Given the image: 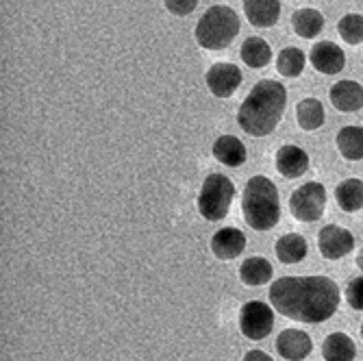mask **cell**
<instances>
[{
  "mask_svg": "<svg viewBox=\"0 0 363 361\" xmlns=\"http://www.w3.org/2000/svg\"><path fill=\"white\" fill-rule=\"evenodd\" d=\"M277 257L281 259V264H298V261H303L309 252V246H307V240L298 233H287L283 238L277 240Z\"/></svg>",
  "mask_w": 363,
  "mask_h": 361,
  "instance_id": "17",
  "label": "cell"
},
{
  "mask_svg": "<svg viewBox=\"0 0 363 361\" xmlns=\"http://www.w3.org/2000/svg\"><path fill=\"white\" fill-rule=\"evenodd\" d=\"M337 150L348 161L363 159V126H344L337 133Z\"/></svg>",
  "mask_w": 363,
  "mask_h": 361,
  "instance_id": "23",
  "label": "cell"
},
{
  "mask_svg": "<svg viewBox=\"0 0 363 361\" xmlns=\"http://www.w3.org/2000/svg\"><path fill=\"white\" fill-rule=\"evenodd\" d=\"M318 246H320V252L326 257V259H342L346 257L348 252H352L354 248V238L348 228L344 226H337V224H328L324 226L320 235H318Z\"/></svg>",
  "mask_w": 363,
  "mask_h": 361,
  "instance_id": "8",
  "label": "cell"
},
{
  "mask_svg": "<svg viewBox=\"0 0 363 361\" xmlns=\"http://www.w3.org/2000/svg\"><path fill=\"white\" fill-rule=\"evenodd\" d=\"M207 87L218 98H228L242 85V70L233 63H213L207 72Z\"/></svg>",
  "mask_w": 363,
  "mask_h": 361,
  "instance_id": "9",
  "label": "cell"
},
{
  "mask_svg": "<svg viewBox=\"0 0 363 361\" xmlns=\"http://www.w3.org/2000/svg\"><path fill=\"white\" fill-rule=\"evenodd\" d=\"M277 170L285 179H301L309 170V155L301 146H281L277 152Z\"/></svg>",
  "mask_w": 363,
  "mask_h": 361,
  "instance_id": "12",
  "label": "cell"
},
{
  "mask_svg": "<svg viewBox=\"0 0 363 361\" xmlns=\"http://www.w3.org/2000/svg\"><path fill=\"white\" fill-rule=\"evenodd\" d=\"M235 199V185L224 174H209L198 194V211L205 220L220 222L226 218L228 207Z\"/></svg>",
  "mask_w": 363,
  "mask_h": 361,
  "instance_id": "5",
  "label": "cell"
},
{
  "mask_svg": "<svg viewBox=\"0 0 363 361\" xmlns=\"http://www.w3.org/2000/svg\"><path fill=\"white\" fill-rule=\"evenodd\" d=\"M213 157L224 163V166H230V168H238L246 161L248 152H246V146L233 138V135H220L216 142H213Z\"/></svg>",
  "mask_w": 363,
  "mask_h": 361,
  "instance_id": "16",
  "label": "cell"
},
{
  "mask_svg": "<svg viewBox=\"0 0 363 361\" xmlns=\"http://www.w3.org/2000/svg\"><path fill=\"white\" fill-rule=\"evenodd\" d=\"M357 266L363 270V248H361V252H359V257H357Z\"/></svg>",
  "mask_w": 363,
  "mask_h": 361,
  "instance_id": "30",
  "label": "cell"
},
{
  "mask_svg": "<svg viewBox=\"0 0 363 361\" xmlns=\"http://www.w3.org/2000/svg\"><path fill=\"white\" fill-rule=\"evenodd\" d=\"M361 338H363V324H361Z\"/></svg>",
  "mask_w": 363,
  "mask_h": 361,
  "instance_id": "31",
  "label": "cell"
},
{
  "mask_svg": "<svg viewBox=\"0 0 363 361\" xmlns=\"http://www.w3.org/2000/svg\"><path fill=\"white\" fill-rule=\"evenodd\" d=\"M324 361H352L357 357V346L346 333H331L322 344Z\"/></svg>",
  "mask_w": 363,
  "mask_h": 361,
  "instance_id": "18",
  "label": "cell"
},
{
  "mask_svg": "<svg viewBox=\"0 0 363 361\" xmlns=\"http://www.w3.org/2000/svg\"><path fill=\"white\" fill-rule=\"evenodd\" d=\"M242 213L255 231H270L281 218L279 189L268 177H252L242 196Z\"/></svg>",
  "mask_w": 363,
  "mask_h": 361,
  "instance_id": "3",
  "label": "cell"
},
{
  "mask_svg": "<svg viewBox=\"0 0 363 361\" xmlns=\"http://www.w3.org/2000/svg\"><path fill=\"white\" fill-rule=\"evenodd\" d=\"M328 96H331L333 107L344 113H352L363 107V87L357 81L346 79V81L335 83L331 91H328Z\"/></svg>",
  "mask_w": 363,
  "mask_h": 361,
  "instance_id": "14",
  "label": "cell"
},
{
  "mask_svg": "<svg viewBox=\"0 0 363 361\" xmlns=\"http://www.w3.org/2000/svg\"><path fill=\"white\" fill-rule=\"evenodd\" d=\"M166 7L177 16H189L198 7V0H187V3H181V0H179V3H172V0H170V3H166Z\"/></svg>",
  "mask_w": 363,
  "mask_h": 361,
  "instance_id": "28",
  "label": "cell"
},
{
  "mask_svg": "<svg viewBox=\"0 0 363 361\" xmlns=\"http://www.w3.org/2000/svg\"><path fill=\"white\" fill-rule=\"evenodd\" d=\"M296 118H298V126L305 130H315L324 124V107L318 98H305L296 107Z\"/></svg>",
  "mask_w": 363,
  "mask_h": 361,
  "instance_id": "24",
  "label": "cell"
},
{
  "mask_svg": "<svg viewBox=\"0 0 363 361\" xmlns=\"http://www.w3.org/2000/svg\"><path fill=\"white\" fill-rule=\"evenodd\" d=\"M272 307L289 320L326 322L340 307V287L328 277H285L270 287Z\"/></svg>",
  "mask_w": 363,
  "mask_h": 361,
  "instance_id": "1",
  "label": "cell"
},
{
  "mask_svg": "<svg viewBox=\"0 0 363 361\" xmlns=\"http://www.w3.org/2000/svg\"><path fill=\"white\" fill-rule=\"evenodd\" d=\"M335 201L348 213H354V211L363 209V181L361 179L342 181L335 187Z\"/></svg>",
  "mask_w": 363,
  "mask_h": 361,
  "instance_id": "19",
  "label": "cell"
},
{
  "mask_svg": "<svg viewBox=\"0 0 363 361\" xmlns=\"http://www.w3.org/2000/svg\"><path fill=\"white\" fill-rule=\"evenodd\" d=\"M326 207V189L318 181H309L291 194L289 211L301 222H315L322 218Z\"/></svg>",
  "mask_w": 363,
  "mask_h": 361,
  "instance_id": "6",
  "label": "cell"
},
{
  "mask_svg": "<svg viewBox=\"0 0 363 361\" xmlns=\"http://www.w3.org/2000/svg\"><path fill=\"white\" fill-rule=\"evenodd\" d=\"M274 270H272V264L268 259L263 257H250L246 259L242 268H240V277L246 285L250 287H259V285H266L270 279H272Z\"/></svg>",
  "mask_w": 363,
  "mask_h": 361,
  "instance_id": "20",
  "label": "cell"
},
{
  "mask_svg": "<svg viewBox=\"0 0 363 361\" xmlns=\"http://www.w3.org/2000/svg\"><path fill=\"white\" fill-rule=\"evenodd\" d=\"M240 33V18L226 5L209 7L196 24V42L207 50H222L233 44Z\"/></svg>",
  "mask_w": 363,
  "mask_h": 361,
  "instance_id": "4",
  "label": "cell"
},
{
  "mask_svg": "<svg viewBox=\"0 0 363 361\" xmlns=\"http://www.w3.org/2000/svg\"><path fill=\"white\" fill-rule=\"evenodd\" d=\"M244 361H272V357L266 355L263 350H250V352L244 357Z\"/></svg>",
  "mask_w": 363,
  "mask_h": 361,
  "instance_id": "29",
  "label": "cell"
},
{
  "mask_svg": "<svg viewBox=\"0 0 363 361\" xmlns=\"http://www.w3.org/2000/svg\"><path fill=\"white\" fill-rule=\"evenodd\" d=\"M291 26L296 30V35H301L305 40H313L324 28V16L315 9H298L291 16Z\"/></svg>",
  "mask_w": 363,
  "mask_h": 361,
  "instance_id": "21",
  "label": "cell"
},
{
  "mask_svg": "<svg viewBox=\"0 0 363 361\" xmlns=\"http://www.w3.org/2000/svg\"><path fill=\"white\" fill-rule=\"evenodd\" d=\"M277 350L287 361H303L311 355V338L301 329H285L277 340Z\"/></svg>",
  "mask_w": 363,
  "mask_h": 361,
  "instance_id": "11",
  "label": "cell"
},
{
  "mask_svg": "<svg viewBox=\"0 0 363 361\" xmlns=\"http://www.w3.org/2000/svg\"><path fill=\"white\" fill-rule=\"evenodd\" d=\"M337 33L346 44H361L363 42V16L361 13H348L337 22Z\"/></svg>",
  "mask_w": 363,
  "mask_h": 361,
  "instance_id": "26",
  "label": "cell"
},
{
  "mask_svg": "<svg viewBox=\"0 0 363 361\" xmlns=\"http://www.w3.org/2000/svg\"><path fill=\"white\" fill-rule=\"evenodd\" d=\"M346 301L352 309L363 311V277H357L346 287Z\"/></svg>",
  "mask_w": 363,
  "mask_h": 361,
  "instance_id": "27",
  "label": "cell"
},
{
  "mask_svg": "<svg viewBox=\"0 0 363 361\" xmlns=\"http://www.w3.org/2000/svg\"><path fill=\"white\" fill-rule=\"evenodd\" d=\"M309 59L313 63V68L322 74H337L344 70V65H346L344 50L333 42H318L311 48Z\"/></svg>",
  "mask_w": 363,
  "mask_h": 361,
  "instance_id": "10",
  "label": "cell"
},
{
  "mask_svg": "<svg viewBox=\"0 0 363 361\" xmlns=\"http://www.w3.org/2000/svg\"><path fill=\"white\" fill-rule=\"evenodd\" d=\"M244 13L252 26L268 28L279 22L281 16V3L279 0H246Z\"/></svg>",
  "mask_w": 363,
  "mask_h": 361,
  "instance_id": "15",
  "label": "cell"
},
{
  "mask_svg": "<svg viewBox=\"0 0 363 361\" xmlns=\"http://www.w3.org/2000/svg\"><path fill=\"white\" fill-rule=\"evenodd\" d=\"M244 248H246V235L240 228H233V226L220 228L211 240V250L220 261H230L240 257Z\"/></svg>",
  "mask_w": 363,
  "mask_h": 361,
  "instance_id": "13",
  "label": "cell"
},
{
  "mask_svg": "<svg viewBox=\"0 0 363 361\" xmlns=\"http://www.w3.org/2000/svg\"><path fill=\"white\" fill-rule=\"evenodd\" d=\"M287 107V89L279 81H259L252 91L244 98L238 111L242 130L252 138H266L277 128Z\"/></svg>",
  "mask_w": 363,
  "mask_h": 361,
  "instance_id": "2",
  "label": "cell"
},
{
  "mask_svg": "<svg viewBox=\"0 0 363 361\" xmlns=\"http://www.w3.org/2000/svg\"><path fill=\"white\" fill-rule=\"evenodd\" d=\"M242 61L248 65V68H255V70H261L266 68L272 59V48L266 40L261 38H248L244 44H242Z\"/></svg>",
  "mask_w": 363,
  "mask_h": 361,
  "instance_id": "22",
  "label": "cell"
},
{
  "mask_svg": "<svg viewBox=\"0 0 363 361\" xmlns=\"http://www.w3.org/2000/svg\"><path fill=\"white\" fill-rule=\"evenodd\" d=\"M305 52L298 50L296 46H287L281 50L279 59H277V68L283 77L287 79H296V77H301L303 70H305Z\"/></svg>",
  "mask_w": 363,
  "mask_h": 361,
  "instance_id": "25",
  "label": "cell"
},
{
  "mask_svg": "<svg viewBox=\"0 0 363 361\" xmlns=\"http://www.w3.org/2000/svg\"><path fill=\"white\" fill-rule=\"evenodd\" d=\"M240 329L248 340H263L274 329V311L261 301H250L240 311Z\"/></svg>",
  "mask_w": 363,
  "mask_h": 361,
  "instance_id": "7",
  "label": "cell"
}]
</instances>
